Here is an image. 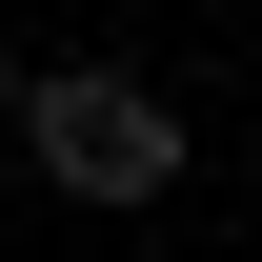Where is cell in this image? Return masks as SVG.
Wrapping results in <instances>:
<instances>
[{
    "mask_svg": "<svg viewBox=\"0 0 262 262\" xmlns=\"http://www.w3.org/2000/svg\"><path fill=\"white\" fill-rule=\"evenodd\" d=\"M40 182H61V202H162V182H182V121H162V81H121V61L40 81Z\"/></svg>",
    "mask_w": 262,
    "mask_h": 262,
    "instance_id": "6da1fadb",
    "label": "cell"
}]
</instances>
